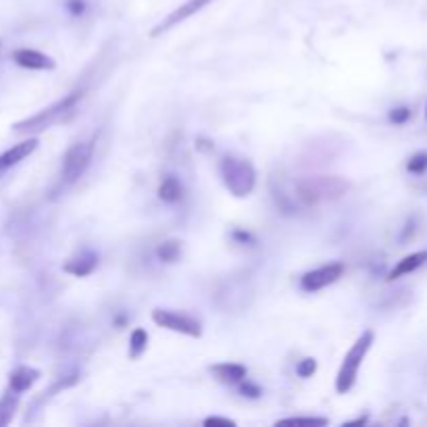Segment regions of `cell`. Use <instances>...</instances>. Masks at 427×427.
Returning a JSON list of instances; mask_svg holds the SVG:
<instances>
[{"mask_svg":"<svg viewBox=\"0 0 427 427\" xmlns=\"http://www.w3.org/2000/svg\"><path fill=\"white\" fill-rule=\"evenodd\" d=\"M79 101H81V92H72L65 98L57 101L55 105L42 108L36 115H32V117L15 123L13 132H17V134H40V132H44V130L61 123L67 115H72Z\"/></svg>","mask_w":427,"mask_h":427,"instance_id":"1","label":"cell"},{"mask_svg":"<svg viewBox=\"0 0 427 427\" xmlns=\"http://www.w3.org/2000/svg\"><path fill=\"white\" fill-rule=\"evenodd\" d=\"M296 196L304 205H319L323 200H336L348 190V181L338 176H309L296 181Z\"/></svg>","mask_w":427,"mask_h":427,"instance_id":"2","label":"cell"},{"mask_svg":"<svg viewBox=\"0 0 427 427\" xmlns=\"http://www.w3.org/2000/svg\"><path fill=\"white\" fill-rule=\"evenodd\" d=\"M373 340H375V334L371 329L363 331L356 342L351 346V351L346 353L342 365H340V371H338V377H336V392L338 394H348V392L355 388L356 377H358V369L365 360L367 353L371 351L373 346Z\"/></svg>","mask_w":427,"mask_h":427,"instance_id":"3","label":"cell"},{"mask_svg":"<svg viewBox=\"0 0 427 427\" xmlns=\"http://www.w3.org/2000/svg\"><path fill=\"white\" fill-rule=\"evenodd\" d=\"M221 178H223L225 188L229 190V194H234L236 198H244L254 190L256 171L246 159L225 156L221 161Z\"/></svg>","mask_w":427,"mask_h":427,"instance_id":"4","label":"cell"},{"mask_svg":"<svg viewBox=\"0 0 427 427\" xmlns=\"http://www.w3.org/2000/svg\"><path fill=\"white\" fill-rule=\"evenodd\" d=\"M94 154V140L88 142H77L73 144L72 148L67 150L65 159H63V179L65 183H73L81 178L92 161Z\"/></svg>","mask_w":427,"mask_h":427,"instance_id":"5","label":"cell"},{"mask_svg":"<svg viewBox=\"0 0 427 427\" xmlns=\"http://www.w3.org/2000/svg\"><path fill=\"white\" fill-rule=\"evenodd\" d=\"M152 321L159 327L178 331V334H183V336H190V338H200L203 336L200 321L186 315V313H176V311H169V309H154L152 311Z\"/></svg>","mask_w":427,"mask_h":427,"instance_id":"6","label":"cell"},{"mask_svg":"<svg viewBox=\"0 0 427 427\" xmlns=\"http://www.w3.org/2000/svg\"><path fill=\"white\" fill-rule=\"evenodd\" d=\"M344 273V265L342 263H329V265H323L319 269H313L309 273H304L300 278V285L304 292H319L327 285L336 284Z\"/></svg>","mask_w":427,"mask_h":427,"instance_id":"7","label":"cell"},{"mask_svg":"<svg viewBox=\"0 0 427 427\" xmlns=\"http://www.w3.org/2000/svg\"><path fill=\"white\" fill-rule=\"evenodd\" d=\"M211 0H188V2H183L179 8H176L165 21H161L152 32H150V36H161V34H165V32H169L171 28H176L178 23L181 21H186V19H190L192 15H196L200 8H205L207 4H209Z\"/></svg>","mask_w":427,"mask_h":427,"instance_id":"8","label":"cell"},{"mask_svg":"<svg viewBox=\"0 0 427 427\" xmlns=\"http://www.w3.org/2000/svg\"><path fill=\"white\" fill-rule=\"evenodd\" d=\"M13 61L19 67L32 69V72H50V69L57 67V63L48 55H44L40 50H34V48H19V50H15L13 52Z\"/></svg>","mask_w":427,"mask_h":427,"instance_id":"9","label":"cell"},{"mask_svg":"<svg viewBox=\"0 0 427 427\" xmlns=\"http://www.w3.org/2000/svg\"><path fill=\"white\" fill-rule=\"evenodd\" d=\"M36 148H38V140L36 138H30V140H23V142L15 144L13 148L4 150V152L0 154V173H4L6 169L19 165L21 161H25V159L36 150Z\"/></svg>","mask_w":427,"mask_h":427,"instance_id":"10","label":"cell"},{"mask_svg":"<svg viewBox=\"0 0 427 427\" xmlns=\"http://www.w3.org/2000/svg\"><path fill=\"white\" fill-rule=\"evenodd\" d=\"M426 263H427V250L413 252V254H409V256L400 258V261L394 265V269H392L390 273H388V280H390V282H394V280H400V278H404V275H409V273L417 271V269H419V267H423Z\"/></svg>","mask_w":427,"mask_h":427,"instance_id":"11","label":"cell"},{"mask_svg":"<svg viewBox=\"0 0 427 427\" xmlns=\"http://www.w3.org/2000/svg\"><path fill=\"white\" fill-rule=\"evenodd\" d=\"M211 373L221 384H240L246 380V367L240 363H219L211 367Z\"/></svg>","mask_w":427,"mask_h":427,"instance_id":"12","label":"cell"},{"mask_svg":"<svg viewBox=\"0 0 427 427\" xmlns=\"http://www.w3.org/2000/svg\"><path fill=\"white\" fill-rule=\"evenodd\" d=\"M96 263H98V258H96L94 252H81L79 256H75V258L67 261L63 265V271L72 273L75 278H84V275H90L96 269Z\"/></svg>","mask_w":427,"mask_h":427,"instance_id":"13","label":"cell"},{"mask_svg":"<svg viewBox=\"0 0 427 427\" xmlns=\"http://www.w3.org/2000/svg\"><path fill=\"white\" fill-rule=\"evenodd\" d=\"M38 377H40V371H38V369H32V367H17V369L11 373V377H8V388L13 392H17V394H21V392L30 390L38 382Z\"/></svg>","mask_w":427,"mask_h":427,"instance_id":"14","label":"cell"},{"mask_svg":"<svg viewBox=\"0 0 427 427\" xmlns=\"http://www.w3.org/2000/svg\"><path fill=\"white\" fill-rule=\"evenodd\" d=\"M17 409H19V394L8 388L0 398V427H6L13 421Z\"/></svg>","mask_w":427,"mask_h":427,"instance_id":"15","label":"cell"},{"mask_svg":"<svg viewBox=\"0 0 427 427\" xmlns=\"http://www.w3.org/2000/svg\"><path fill=\"white\" fill-rule=\"evenodd\" d=\"M159 198L165 203H178L181 198V183L178 178L169 176L163 179V183L159 186Z\"/></svg>","mask_w":427,"mask_h":427,"instance_id":"16","label":"cell"},{"mask_svg":"<svg viewBox=\"0 0 427 427\" xmlns=\"http://www.w3.org/2000/svg\"><path fill=\"white\" fill-rule=\"evenodd\" d=\"M146 344H148V334L144 331L142 327L134 329L132 331V338H130V356L132 358H138L146 351Z\"/></svg>","mask_w":427,"mask_h":427,"instance_id":"17","label":"cell"},{"mask_svg":"<svg viewBox=\"0 0 427 427\" xmlns=\"http://www.w3.org/2000/svg\"><path fill=\"white\" fill-rule=\"evenodd\" d=\"M278 426H307V427H317L327 426V419L323 417H287V419H280Z\"/></svg>","mask_w":427,"mask_h":427,"instance_id":"18","label":"cell"},{"mask_svg":"<svg viewBox=\"0 0 427 427\" xmlns=\"http://www.w3.org/2000/svg\"><path fill=\"white\" fill-rule=\"evenodd\" d=\"M406 171L409 173H415V176H421V173H426L427 171V152H415L411 159H409V163H406Z\"/></svg>","mask_w":427,"mask_h":427,"instance_id":"19","label":"cell"},{"mask_svg":"<svg viewBox=\"0 0 427 427\" xmlns=\"http://www.w3.org/2000/svg\"><path fill=\"white\" fill-rule=\"evenodd\" d=\"M179 256V242H165L161 249H159V258L165 261V263H176Z\"/></svg>","mask_w":427,"mask_h":427,"instance_id":"20","label":"cell"},{"mask_svg":"<svg viewBox=\"0 0 427 427\" xmlns=\"http://www.w3.org/2000/svg\"><path fill=\"white\" fill-rule=\"evenodd\" d=\"M315 371H317V363H315V358H304V360H300L298 367H296V373H298L300 377H311Z\"/></svg>","mask_w":427,"mask_h":427,"instance_id":"21","label":"cell"},{"mask_svg":"<svg viewBox=\"0 0 427 427\" xmlns=\"http://www.w3.org/2000/svg\"><path fill=\"white\" fill-rule=\"evenodd\" d=\"M409 117H411V110H409L406 107H400V108H394V110H390V121L392 123H396V125H400V123L409 121Z\"/></svg>","mask_w":427,"mask_h":427,"instance_id":"22","label":"cell"},{"mask_svg":"<svg viewBox=\"0 0 427 427\" xmlns=\"http://www.w3.org/2000/svg\"><path fill=\"white\" fill-rule=\"evenodd\" d=\"M205 426L207 427H234L236 426V421H232V419H225V417H207L205 419Z\"/></svg>","mask_w":427,"mask_h":427,"instance_id":"23","label":"cell"},{"mask_svg":"<svg viewBox=\"0 0 427 427\" xmlns=\"http://www.w3.org/2000/svg\"><path fill=\"white\" fill-rule=\"evenodd\" d=\"M67 8L72 11V15H81L84 13V0H69Z\"/></svg>","mask_w":427,"mask_h":427,"instance_id":"24","label":"cell"},{"mask_svg":"<svg viewBox=\"0 0 427 427\" xmlns=\"http://www.w3.org/2000/svg\"><path fill=\"white\" fill-rule=\"evenodd\" d=\"M242 392H244V396H250V398H256L261 390L256 388V386H252V384H246V386H242Z\"/></svg>","mask_w":427,"mask_h":427,"instance_id":"25","label":"cell"},{"mask_svg":"<svg viewBox=\"0 0 427 427\" xmlns=\"http://www.w3.org/2000/svg\"><path fill=\"white\" fill-rule=\"evenodd\" d=\"M367 423V417H360V419H355V421H348L344 426H365Z\"/></svg>","mask_w":427,"mask_h":427,"instance_id":"26","label":"cell"},{"mask_svg":"<svg viewBox=\"0 0 427 427\" xmlns=\"http://www.w3.org/2000/svg\"><path fill=\"white\" fill-rule=\"evenodd\" d=\"M426 115H427V107H426Z\"/></svg>","mask_w":427,"mask_h":427,"instance_id":"27","label":"cell"}]
</instances>
